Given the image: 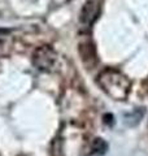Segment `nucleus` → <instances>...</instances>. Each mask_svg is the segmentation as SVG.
Instances as JSON below:
<instances>
[{"label": "nucleus", "instance_id": "1", "mask_svg": "<svg viewBox=\"0 0 148 156\" xmlns=\"http://www.w3.org/2000/svg\"><path fill=\"white\" fill-rule=\"evenodd\" d=\"M99 83L107 95L116 100L126 99L131 89V82L126 76L115 69H107L99 76Z\"/></svg>", "mask_w": 148, "mask_h": 156}, {"label": "nucleus", "instance_id": "5", "mask_svg": "<svg viewBox=\"0 0 148 156\" xmlns=\"http://www.w3.org/2000/svg\"><path fill=\"white\" fill-rule=\"evenodd\" d=\"M92 151H93V154H96V155H104L108 151L107 142L104 139H101V138L93 139V142H92Z\"/></svg>", "mask_w": 148, "mask_h": 156}, {"label": "nucleus", "instance_id": "2", "mask_svg": "<svg viewBox=\"0 0 148 156\" xmlns=\"http://www.w3.org/2000/svg\"><path fill=\"white\" fill-rule=\"evenodd\" d=\"M57 60L56 52L48 46H42L37 48L33 53V64L39 70L49 72L55 66Z\"/></svg>", "mask_w": 148, "mask_h": 156}, {"label": "nucleus", "instance_id": "4", "mask_svg": "<svg viewBox=\"0 0 148 156\" xmlns=\"http://www.w3.org/2000/svg\"><path fill=\"white\" fill-rule=\"evenodd\" d=\"M78 52L82 57V61L87 68H92L96 65L97 62V56H96V50L95 46L92 44L91 41H82L78 46Z\"/></svg>", "mask_w": 148, "mask_h": 156}, {"label": "nucleus", "instance_id": "6", "mask_svg": "<svg viewBox=\"0 0 148 156\" xmlns=\"http://www.w3.org/2000/svg\"><path fill=\"white\" fill-rule=\"evenodd\" d=\"M104 121H105V122L108 124V125H109V124H113V116L112 115H105L104 116Z\"/></svg>", "mask_w": 148, "mask_h": 156}, {"label": "nucleus", "instance_id": "3", "mask_svg": "<svg viewBox=\"0 0 148 156\" xmlns=\"http://www.w3.org/2000/svg\"><path fill=\"white\" fill-rule=\"evenodd\" d=\"M100 14V0H87L83 4L79 14V22L83 25H92Z\"/></svg>", "mask_w": 148, "mask_h": 156}]
</instances>
